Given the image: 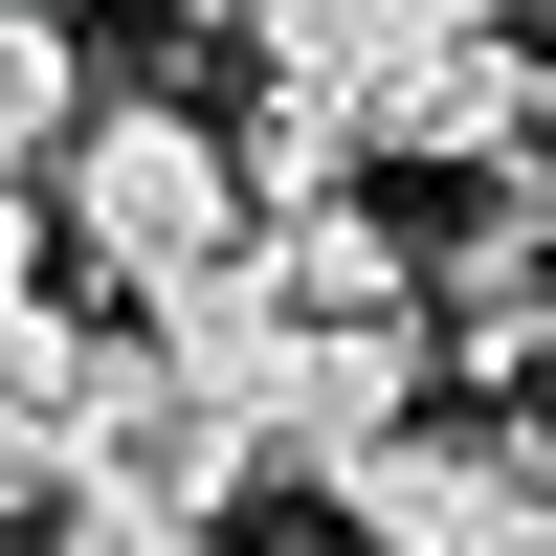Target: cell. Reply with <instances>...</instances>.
<instances>
[{
	"mask_svg": "<svg viewBox=\"0 0 556 556\" xmlns=\"http://www.w3.org/2000/svg\"><path fill=\"white\" fill-rule=\"evenodd\" d=\"M45 245H67V267H112L134 312H156V290H201V267L245 245V134H223V112H178V89H89V112H67V156H45Z\"/></svg>",
	"mask_w": 556,
	"mask_h": 556,
	"instance_id": "cell-1",
	"label": "cell"
},
{
	"mask_svg": "<svg viewBox=\"0 0 556 556\" xmlns=\"http://www.w3.org/2000/svg\"><path fill=\"white\" fill-rule=\"evenodd\" d=\"M312 490H334V534H356V556H513L534 445H490V424H379L356 468H312Z\"/></svg>",
	"mask_w": 556,
	"mask_h": 556,
	"instance_id": "cell-2",
	"label": "cell"
},
{
	"mask_svg": "<svg viewBox=\"0 0 556 556\" xmlns=\"http://www.w3.org/2000/svg\"><path fill=\"white\" fill-rule=\"evenodd\" d=\"M223 23H245V45H267L290 89H334V112L379 134V89H424L445 45H490L513 0H223Z\"/></svg>",
	"mask_w": 556,
	"mask_h": 556,
	"instance_id": "cell-3",
	"label": "cell"
},
{
	"mask_svg": "<svg viewBox=\"0 0 556 556\" xmlns=\"http://www.w3.org/2000/svg\"><path fill=\"white\" fill-rule=\"evenodd\" d=\"M89 445H112V334H67V312H0V490H45L67 513Z\"/></svg>",
	"mask_w": 556,
	"mask_h": 556,
	"instance_id": "cell-4",
	"label": "cell"
},
{
	"mask_svg": "<svg viewBox=\"0 0 556 556\" xmlns=\"http://www.w3.org/2000/svg\"><path fill=\"white\" fill-rule=\"evenodd\" d=\"M513 134H534V45L513 23L445 45L424 89H379V156H424V178H513Z\"/></svg>",
	"mask_w": 556,
	"mask_h": 556,
	"instance_id": "cell-5",
	"label": "cell"
},
{
	"mask_svg": "<svg viewBox=\"0 0 556 556\" xmlns=\"http://www.w3.org/2000/svg\"><path fill=\"white\" fill-rule=\"evenodd\" d=\"M67 112H89L67 0H0V178H45V156H67Z\"/></svg>",
	"mask_w": 556,
	"mask_h": 556,
	"instance_id": "cell-6",
	"label": "cell"
},
{
	"mask_svg": "<svg viewBox=\"0 0 556 556\" xmlns=\"http://www.w3.org/2000/svg\"><path fill=\"white\" fill-rule=\"evenodd\" d=\"M45 556H223V534H201V513H134V490H67Z\"/></svg>",
	"mask_w": 556,
	"mask_h": 556,
	"instance_id": "cell-7",
	"label": "cell"
},
{
	"mask_svg": "<svg viewBox=\"0 0 556 556\" xmlns=\"http://www.w3.org/2000/svg\"><path fill=\"white\" fill-rule=\"evenodd\" d=\"M0 312H45V178H0Z\"/></svg>",
	"mask_w": 556,
	"mask_h": 556,
	"instance_id": "cell-8",
	"label": "cell"
},
{
	"mask_svg": "<svg viewBox=\"0 0 556 556\" xmlns=\"http://www.w3.org/2000/svg\"><path fill=\"white\" fill-rule=\"evenodd\" d=\"M490 201H534V223H556V45H534V134H513V178H490Z\"/></svg>",
	"mask_w": 556,
	"mask_h": 556,
	"instance_id": "cell-9",
	"label": "cell"
},
{
	"mask_svg": "<svg viewBox=\"0 0 556 556\" xmlns=\"http://www.w3.org/2000/svg\"><path fill=\"white\" fill-rule=\"evenodd\" d=\"M156 23H223V0H156Z\"/></svg>",
	"mask_w": 556,
	"mask_h": 556,
	"instance_id": "cell-10",
	"label": "cell"
},
{
	"mask_svg": "<svg viewBox=\"0 0 556 556\" xmlns=\"http://www.w3.org/2000/svg\"><path fill=\"white\" fill-rule=\"evenodd\" d=\"M534 401H556V356H534Z\"/></svg>",
	"mask_w": 556,
	"mask_h": 556,
	"instance_id": "cell-11",
	"label": "cell"
}]
</instances>
